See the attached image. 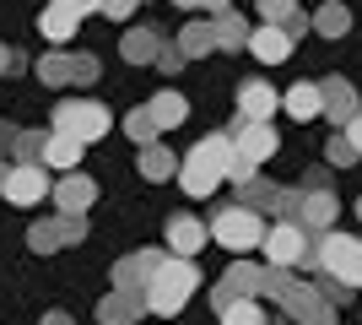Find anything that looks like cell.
Wrapping results in <instances>:
<instances>
[{
    "mask_svg": "<svg viewBox=\"0 0 362 325\" xmlns=\"http://www.w3.org/2000/svg\"><path fill=\"white\" fill-rule=\"evenodd\" d=\"M233 141H238V152L243 157H255V163H265V157H276V130H271V120H243L238 114V125H233Z\"/></svg>",
    "mask_w": 362,
    "mask_h": 325,
    "instance_id": "obj_9",
    "label": "cell"
},
{
    "mask_svg": "<svg viewBox=\"0 0 362 325\" xmlns=\"http://www.w3.org/2000/svg\"><path fill=\"white\" fill-rule=\"evenodd\" d=\"M163 266V249H136V255H124L119 266H114V287H146V277Z\"/></svg>",
    "mask_w": 362,
    "mask_h": 325,
    "instance_id": "obj_15",
    "label": "cell"
},
{
    "mask_svg": "<svg viewBox=\"0 0 362 325\" xmlns=\"http://www.w3.org/2000/svg\"><path fill=\"white\" fill-rule=\"evenodd\" d=\"M108 108L98 103V98H60L54 103V120H49V130H65V136H76V141H103L108 136Z\"/></svg>",
    "mask_w": 362,
    "mask_h": 325,
    "instance_id": "obj_2",
    "label": "cell"
},
{
    "mask_svg": "<svg viewBox=\"0 0 362 325\" xmlns=\"http://www.w3.org/2000/svg\"><path fill=\"white\" fill-rule=\"evenodd\" d=\"M259 277H265L259 266H249V261H233V266H227V277L216 282L211 304H216V309H222V304H233V298H238V293H259Z\"/></svg>",
    "mask_w": 362,
    "mask_h": 325,
    "instance_id": "obj_12",
    "label": "cell"
},
{
    "mask_svg": "<svg viewBox=\"0 0 362 325\" xmlns=\"http://www.w3.org/2000/svg\"><path fill=\"white\" fill-rule=\"evenodd\" d=\"M65 239H60V217H49V222H33L28 228V249L33 255H54Z\"/></svg>",
    "mask_w": 362,
    "mask_h": 325,
    "instance_id": "obj_31",
    "label": "cell"
},
{
    "mask_svg": "<svg viewBox=\"0 0 362 325\" xmlns=\"http://www.w3.org/2000/svg\"><path fill=\"white\" fill-rule=\"evenodd\" d=\"M249 22H243V11H216V49H249Z\"/></svg>",
    "mask_w": 362,
    "mask_h": 325,
    "instance_id": "obj_25",
    "label": "cell"
},
{
    "mask_svg": "<svg viewBox=\"0 0 362 325\" xmlns=\"http://www.w3.org/2000/svg\"><path fill=\"white\" fill-rule=\"evenodd\" d=\"M298 217L308 222V233H325L335 217H341V201H335L330 190H308V195L298 201Z\"/></svg>",
    "mask_w": 362,
    "mask_h": 325,
    "instance_id": "obj_19",
    "label": "cell"
},
{
    "mask_svg": "<svg viewBox=\"0 0 362 325\" xmlns=\"http://www.w3.org/2000/svg\"><path fill=\"white\" fill-rule=\"evenodd\" d=\"M54 201H60V212H87L92 201H98V185H92L87 173H76V169H65L60 173V185L49 190Z\"/></svg>",
    "mask_w": 362,
    "mask_h": 325,
    "instance_id": "obj_13",
    "label": "cell"
},
{
    "mask_svg": "<svg viewBox=\"0 0 362 325\" xmlns=\"http://www.w3.org/2000/svg\"><path fill=\"white\" fill-rule=\"evenodd\" d=\"M124 136H130V141H141V147L163 136V125H157V114H151V103H141V108H130V114H124Z\"/></svg>",
    "mask_w": 362,
    "mask_h": 325,
    "instance_id": "obj_29",
    "label": "cell"
},
{
    "mask_svg": "<svg viewBox=\"0 0 362 325\" xmlns=\"http://www.w3.org/2000/svg\"><path fill=\"white\" fill-rule=\"evenodd\" d=\"M151 114H157V125H163V130H173V125L189 120V98H184L179 87H163V93L151 98Z\"/></svg>",
    "mask_w": 362,
    "mask_h": 325,
    "instance_id": "obj_23",
    "label": "cell"
},
{
    "mask_svg": "<svg viewBox=\"0 0 362 325\" xmlns=\"http://www.w3.org/2000/svg\"><path fill=\"white\" fill-rule=\"evenodd\" d=\"M200 287V266L195 255H163V266L146 277V287H141V298H146V314H157V320H173V314L195 298Z\"/></svg>",
    "mask_w": 362,
    "mask_h": 325,
    "instance_id": "obj_1",
    "label": "cell"
},
{
    "mask_svg": "<svg viewBox=\"0 0 362 325\" xmlns=\"http://www.w3.org/2000/svg\"><path fill=\"white\" fill-rule=\"evenodd\" d=\"M211 239L222 249H233V255H249V249L265 244V217H259V206H227L222 217L211 222Z\"/></svg>",
    "mask_w": 362,
    "mask_h": 325,
    "instance_id": "obj_3",
    "label": "cell"
},
{
    "mask_svg": "<svg viewBox=\"0 0 362 325\" xmlns=\"http://www.w3.org/2000/svg\"><path fill=\"white\" fill-rule=\"evenodd\" d=\"M319 271H330L335 282H346V287H362V239L351 233H325L314 249Z\"/></svg>",
    "mask_w": 362,
    "mask_h": 325,
    "instance_id": "obj_4",
    "label": "cell"
},
{
    "mask_svg": "<svg viewBox=\"0 0 362 325\" xmlns=\"http://www.w3.org/2000/svg\"><path fill=\"white\" fill-rule=\"evenodd\" d=\"M76 28H81V16H76V11H65V6H54V0H49V11L38 16V33H44L49 44H71V38H76Z\"/></svg>",
    "mask_w": 362,
    "mask_h": 325,
    "instance_id": "obj_22",
    "label": "cell"
},
{
    "mask_svg": "<svg viewBox=\"0 0 362 325\" xmlns=\"http://www.w3.org/2000/svg\"><path fill=\"white\" fill-rule=\"evenodd\" d=\"M44 141H49V130H16V141H11L16 163H44Z\"/></svg>",
    "mask_w": 362,
    "mask_h": 325,
    "instance_id": "obj_32",
    "label": "cell"
},
{
    "mask_svg": "<svg viewBox=\"0 0 362 325\" xmlns=\"http://www.w3.org/2000/svg\"><path fill=\"white\" fill-rule=\"evenodd\" d=\"M38 81H44V87H65V81H71V55H65V44H54V55L38 60Z\"/></svg>",
    "mask_w": 362,
    "mask_h": 325,
    "instance_id": "obj_30",
    "label": "cell"
},
{
    "mask_svg": "<svg viewBox=\"0 0 362 325\" xmlns=\"http://www.w3.org/2000/svg\"><path fill=\"white\" fill-rule=\"evenodd\" d=\"M265 255H271V266H303L308 261V222L303 217H276V222H265Z\"/></svg>",
    "mask_w": 362,
    "mask_h": 325,
    "instance_id": "obj_5",
    "label": "cell"
},
{
    "mask_svg": "<svg viewBox=\"0 0 362 325\" xmlns=\"http://www.w3.org/2000/svg\"><path fill=\"white\" fill-rule=\"evenodd\" d=\"M60 239L65 244H81L87 239V212H60Z\"/></svg>",
    "mask_w": 362,
    "mask_h": 325,
    "instance_id": "obj_35",
    "label": "cell"
},
{
    "mask_svg": "<svg viewBox=\"0 0 362 325\" xmlns=\"http://www.w3.org/2000/svg\"><path fill=\"white\" fill-rule=\"evenodd\" d=\"M157 49H163V38H157L151 28H130V33H124V44H119V55L130 65H151V60H157Z\"/></svg>",
    "mask_w": 362,
    "mask_h": 325,
    "instance_id": "obj_24",
    "label": "cell"
},
{
    "mask_svg": "<svg viewBox=\"0 0 362 325\" xmlns=\"http://www.w3.org/2000/svg\"><path fill=\"white\" fill-rule=\"evenodd\" d=\"M184 60H189V55H184L179 44H163V49H157V60H151V65H157L163 76H179V71H184Z\"/></svg>",
    "mask_w": 362,
    "mask_h": 325,
    "instance_id": "obj_34",
    "label": "cell"
},
{
    "mask_svg": "<svg viewBox=\"0 0 362 325\" xmlns=\"http://www.w3.org/2000/svg\"><path fill=\"white\" fill-rule=\"evenodd\" d=\"M281 108H287L292 120H319L325 114V87L319 81H292L287 93H281Z\"/></svg>",
    "mask_w": 362,
    "mask_h": 325,
    "instance_id": "obj_17",
    "label": "cell"
},
{
    "mask_svg": "<svg viewBox=\"0 0 362 325\" xmlns=\"http://www.w3.org/2000/svg\"><path fill=\"white\" fill-rule=\"evenodd\" d=\"M292 6H298V0H259V16H265V22H281Z\"/></svg>",
    "mask_w": 362,
    "mask_h": 325,
    "instance_id": "obj_38",
    "label": "cell"
},
{
    "mask_svg": "<svg viewBox=\"0 0 362 325\" xmlns=\"http://www.w3.org/2000/svg\"><path fill=\"white\" fill-rule=\"evenodd\" d=\"M179 6H184V11H195V6H200V11H211V16H216L227 0H179Z\"/></svg>",
    "mask_w": 362,
    "mask_h": 325,
    "instance_id": "obj_42",
    "label": "cell"
},
{
    "mask_svg": "<svg viewBox=\"0 0 362 325\" xmlns=\"http://www.w3.org/2000/svg\"><path fill=\"white\" fill-rule=\"evenodd\" d=\"M319 87H325V120H335V125H346L351 114H357V87H351L346 76H325L319 81Z\"/></svg>",
    "mask_w": 362,
    "mask_h": 325,
    "instance_id": "obj_18",
    "label": "cell"
},
{
    "mask_svg": "<svg viewBox=\"0 0 362 325\" xmlns=\"http://www.w3.org/2000/svg\"><path fill=\"white\" fill-rule=\"evenodd\" d=\"M211 244V222H195V217H168V249L173 255H200V249Z\"/></svg>",
    "mask_w": 362,
    "mask_h": 325,
    "instance_id": "obj_11",
    "label": "cell"
},
{
    "mask_svg": "<svg viewBox=\"0 0 362 325\" xmlns=\"http://www.w3.org/2000/svg\"><path fill=\"white\" fill-rule=\"evenodd\" d=\"M276 108H281V93H276L271 81H243L238 87V114L243 120H271Z\"/></svg>",
    "mask_w": 362,
    "mask_h": 325,
    "instance_id": "obj_16",
    "label": "cell"
},
{
    "mask_svg": "<svg viewBox=\"0 0 362 325\" xmlns=\"http://www.w3.org/2000/svg\"><path fill=\"white\" fill-rule=\"evenodd\" d=\"M136 169H141V179L163 185V179H179V157L168 152L163 141H146V147H141V157H136Z\"/></svg>",
    "mask_w": 362,
    "mask_h": 325,
    "instance_id": "obj_20",
    "label": "cell"
},
{
    "mask_svg": "<svg viewBox=\"0 0 362 325\" xmlns=\"http://www.w3.org/2000/svg\"><path fill=\"white\" fill-rule=\"evenodd\" d=\"M11 141H16V130H11V125H0V152H6Z\"/></svg>",
    "mask_w": 362,
    "mask_h": 325,
    "instance_id": "obj_44",
    "label": "cell"
},
{
    "mask_svg": "<svg viewBox=\"0 0 362 325\" xmlns=\"http://www.w3.org/2000/svg\"><path fill=\"white\" fill-rule=\"evenodd\" d=\"M49 173H44V163H16V169H6L0 173V195L11 206H38L49 195Z\"/></svg>",
    "mask_w": 362,
    "mask_h": 325,
    "instance_id": "obj_6",
    "label": "cell"
},
{
    "mask_svg": "<svg viewBox=\"0 0 362 325\" xmlns=\"http://www.w3.org/2000/svg\"><path fill=\"white\" fill-rule=\"evenodd\" d=\"M0 173H6V169H0Z\"/></svg>",
    "mask_w": 362,
    "mask_h": 325,
    "instance_id": "obj_46",
    "label": "cell"
},
{
    "mask_svg": "<svg viewBox=\"0 0 362 325\" xmlns=\"http://www.w3.org/2000/svg\"><path fill=\"white\" fill-rule=\"evenodd\" d=\"M216 314H222L227 325H259V320H271V314H265V304H259V293H238L233 304H222Z\"/></svg>",
    "mask_w": 362,
    "mask_h": 325,
    "instance_id": "obj_27",
    "label": "cell"
},
{
    "mask_svg": "<svg viewBox=\"0 0 362 325\" xmlns=\"http://www.w3.org/2000/svg\"><path fill=\"white\" fill-rule=\"evenodd\" d=\"M81 152H87V141L65 136V130H49V141H44V169L65 173V169H76V163H81Z\"/></svg>",
    "mask_w": 362,
    "mask_h": 325,
    "instance_id": "obj_21",
    "label": "cell"
},
{
    "mask_svg": "<svg viewBox=\"0 0 362 325\" xmlns=\"http://www.w3.org/2000/svg\"><path fill=\"white\" fill-rule=\"evenodd\" d=\"M314 33H319V38H346V33H351V11L341 6V0L319 6V16H314Z\"/></svg>",
    "mask_w": 362,
    "mask_h": 325,
    "instance_id": "obj_28",
    "label": "cell"
},
{
    "mask_svg": "<svg viewBox=\"0 0 362 325\" xmlns=\"http://www.w3.org/2000/svg\"><path fill=\"white\" fill-rule=\"evenodd\" d=\"M136 6H141V0H98V16H108V22H130Z\"/></svg>",
    "mask_w": 362,
    "mask_h": 325,
    "instance_id": "obj_37",
    "label": "cell"
},
{
    "mask_svg": "<svg viewBox=\"0 0 362 325\" xmlns=\"http://www.w3.org/2000/svg\"><path fill=\"white\" fill-rule=\"evenodd\" d=\"M6 71H16V55H11L6 44H0V76H6Z\"/></svg>",
    "mask_w": 362,
    "mask_h": 325,
    "instance_id": "obj_43",
    "label": "cell"
},
{
    "mask_svg": "<svg viewBox=\"0 0 362 325\" xmlns=\"http://www.w3.org/2000/svg\"><path fill=\"white\" fill-rule=\"evenodd\" d=\"M71 81L76 87H92V81H98V55H81V49H76L71 55Z\"/></svg>",
    "mask_w": 362,
    "mask_h": 325,
    "instance_id": "obj_33",
    "label": "cell"
},
{
    "mask_svg": "<svg viewBox=\"0 0 362 325\" xmlns=\"http://www.w3.org/2000/svg\"><path fill=\"white\" fill-rule=\"evenodd\" d=\"M146 314V298L136 293V287H114V293L98 304V320L103 325H130V320H141Z\"/></svg>",
    "mask_w": 362,
    "mask_h": 325,
    "instance_id": "obj_14",
    "label": "cell"
},
{
    "mask_svg": "<svg viewBox=\"0 0 362 325\" xmlns=\"http://www.w3.org/2000/svg\"><path fill=\"white\" fill-rule=\"evenodd\" d=\"M341 130H346V136H351V147H357V152H362V108H357V114H351L346 125H341Z\"/></svg>",
    "mask_w": 362,
    "mask_h": 325,
    "instance_id": "obj_40",
    "label": "cell"
},
{
    "mask_svg": "<svg viewBox=\"0 0 362 325\" xmlns=\"http://www.w3.org/2000/svg\"><path fill=\"white\" fill-rule=\"evenodd\" d=\"M227 179H222V169H216V163H206V157H184L179 163V190L184 195H195V201H206V195H216V190H222Z\"/></svg>",
    "mask_w": 362,
    "mask_h": 325,
    "instance_id": "obj_8",
    "label": "cell"
},
{
    "mask_svg": "<svg viewBox=\"0 0 362 325\" xmlns=\"http://www.w3.org/2000/svg\"><path fill=\"white\" fill-rule=\"evenodd\" d=\"M281 309H287L292 320H314V325L319 320H325V325L335 320V304L319 293V282H314V287H308V282H292L287 293H281Z\"/></svg>",
    "mask_w": 362,
    "mask_h": 325,
    "instance_id": "obj_7",
    "label": "cell"
},
{
    "mask_svg": "<svg viewBox=\"0 0 362 325\" xmlns=\"http://www.w3.org/2000/svg\"><path fill=\"white\" fill-rule=\"evenodd\" d=\"M357 147H351V136H346V130H341V136H335L330 141V163H335V169H346V163H357Z\"/></svg>",
    "mask_w": 362,
    "mask_h": 325,
    "instance_id": "obj_36",
    "label": "cell"
},
{
    "mask_svg": "<svg viewBox=\"0 0 362 325\" xmlns=\"http://www.w3.org/2000/svg\"><path fill=\"white\" fill-rule=\"evenodd\" d=\"M357 217H362V201H357Z\"/></svg>",
    "mask_w": 362,
    "mask_h": 325,
    "instance_id": "obj_45",
    "label": "cell"
},
{
    "mask_svg": "<svg viewBox=\"0 0 362 325\" xmlns=\"http://www.w3.org/2000/svg\"><path fill=\"white\" fill-rule=\"evenodd\" d=\"M54 6H65V11H76V16H92V11H98V0H54Z\"/></svg>",
    "mask_w": 362,
    "mask_h": 325,
    "instance_id": "obj_41",
    "label": "cell"
},
{
    "mask_svg": "<svg viewBox=\"0 0 362 325\" xmlns=\"http://www.w3.org/2000/svg\"><path fill=\"white\" fill-rule=\"evenodd\" d=\"M249 55H255L259 65H281V60H292V33L281 28V22H265V28L249 33Z\"/></svg>",
    "mask_w": 362,
    "mask_h": 325,
    "instance_id": "obj_10",
    "label": "cell"
},
{
    "mask_svg": "<svg viewBox=\"0 0 362 325\" xmlns=\"http://www.w3.org/2000/svg\"><path fill=\"white\" fill-rule=\"evenodd\" d=\"M173 44H179L184 55H189V60L211 55V49H216V16H211V22H189V28H184L179 38H173Z\"/></svg>",
    "mask_w": 362,
    "mask_h": 325,
    "instance_id": "obj_26",
    "label": "cell"
},
{
    "mask_svg": "<svg viewBox=\"0 0 362 325\" xmlns=\"http://www.w3.org/2000/svg\"><path fill=\"white\" fill-rule=\"evenodd\" d=\"M281 28H287L292 38H298V33H308V28H314V22H308V16H298V6H292V11L281 16Z\"/></svg>",
    "mask_w": 362,
    "mask_h": 325,
    "instance_id": "obj_39",
    "label": "cell"
}]
</instances>
